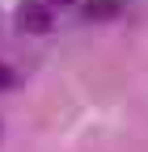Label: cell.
Returning a JSON list of instances; mask_svg holds the SVG:
<instances>
[{"label": "cell", "mask_w": 148, "mask_h": 152, "mask_svg": "<svg viewBox=\"0 0 148 152\" xmlns=\"http://www.w3.org/2000/svg\"><path fill=\"white\" fill-rule=\"evenodd\" d=\"M17 30L38 38V34H51L55 30V9L47 4V0H21L17 4Z\"/></svg>", "instance_id": "cell-1"}, {"label": "cell", "mask_w": 148, "mask_h": 152, "mask_svg": "<svg viewBox=\"0 0 148 152\" xmlns=\"http://www.w3.org/2000/svg\"><path fill=\"white\" fill-rule=\"evenodd\" d=\"M81 13L89 17V21H102V17H114V13H119V0H89Z\"/></svg>", "instance_id": "cell-2"}, {"label": "cell", "mask_w": 148, "mask_h": 152, "mask_svg": "<svg viewBox=\"0 0 148 152\" xmlns=\"http://www.w3.org/2000/svg\"><path fill=\"white\" fill-rule=\"evenodd\" d=\"M13 80H17L13 68H9V64H0V89H13Z\"/></svg>", "instance_id": "cell-3"}, {"label": "cell", "mask_w": 148, "mask_h": 152, "mask_svg": "<svg viewBox=\"0 0 148 152\" xmlns=\"http://www.w3.org/2000/svg\"><path fill=\"white\" fill-rule=\"evenodd\" d=\"M47 4H51L55 13H59V9H72V4H76V0H47Z\"/></svg>", "instance_id": "cell-4"}, {"label": "cell", "mask_w": 148, "mask_h": 152, "mask_svg": "<svg viewBox=\"0 0 148 152\" xmlns=\"http://www.w3.org/2000/svg\"><path fill=\"white\" fill-rule=\"evenodd\" d=\"M0 135H4V127H0Z\"/></svg>", "instance_id": "cell-5"}]
</instances>
